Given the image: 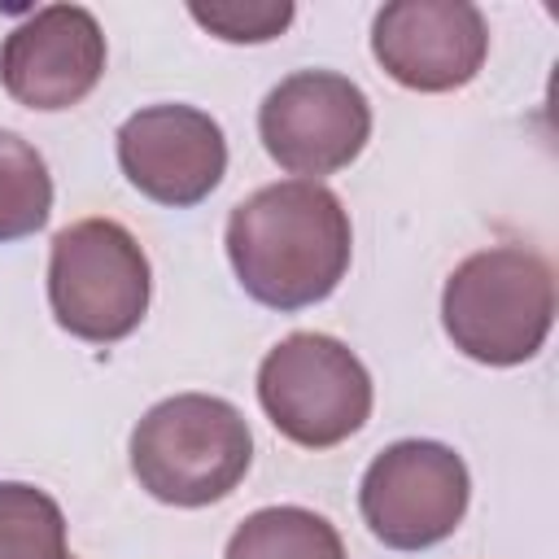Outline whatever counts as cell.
Segmentation results:
<instances>
[{
  "label": "cell",
  "mask_w": 559,
  "mask_h": 559,
  "mask_svg": "<svg viewBox=\"0 0 559 559\" xmlns=\"http://www.w3.org/2000/svg\"><path fill=\"white\" fill-rule=\"evenodd\" d=\"M258 135L280 170L319 183L367 148L371 100L354 79L336 70H297L262 96Z\"/></svg>",
  "instance_id": "52a82bcc"
},
{
  "label": "cell",
  "mask_w": 559,
  "mask_h": 559,
  "mask_svg": "<svg viewBox=\"0 0 559 559\" xmlns=\"http://www.w3.org/2000/svg\"><path fill=\"white\" fill-rule=\"evenodd\" d=\"M118 166L140 197L188 210L223 183L227 140L197 105H144L118 127Z\"/></svg>",
  "instance_id": "9c48e42d"
},
{
  "label": "cell",
  "mask_w": 559,
  "mask_h": 559,
  "mask_svg": "<svg viewBox=\"0 0 559 559\" xmlns=\"http://www.w3.org/2000/svg\"><path fill=\"white\" fill-rule=\"evenodd\" d=\"M253 463L245 415L214 393H175L131 428V472L166 507H210L227 498Z\"/></svg>",
  "instance_id": "3957f363"
},
{
  "label": "cell",
  "mask_w": 559,
  "mask_h": 559,
  "mask_svg": "<svg viewBox=\"0 0 559 559\" xmlns=\"http://www.w3.org/2000/svg\"><path fill=\"white\" fill-rule=\"evenodd\" d=\"M192 22L205 26L223 44H266L284 35L297 17L288 0H223V4H188Z\"/></svg>",
  "instance_id": "5bb4252c"
},
{
  "label": "cell",
  "mask_w": 559,
  "mask_h": 559,
  "mask_svg": "<svg viewBox=\"0 0 559 559\" xmlns=\"http://www.w3.org/2000/svg\"><path fill=\"white\" fill-rule=\"evenodd\" d=\"M105 74V35L83 4H44L26 13L0 44L4 92L39 114H57L92 96Z\"/></svg>",
  "instance_id": "30bf717a"
},
{
  "label": "cell",
  "mask_w": 559,
  "mask_h": 559,
  "mask_svg": "<svg viewBox=\"0 0 559 559\" xmlns=\"http://www.w3.org/2000/svg\"><path fill=\"white\" fill-rule=\"evenodd\" d=\"M223 245L240 288L258 306L288 314L336 293L349 271L354 231L332 188L280 179L231 210Z\"/></svg>",
  "instance_id": "6da1fadb"
},
{
  "label": "cell",
  "mask_w": 559,
  "mask_h": 559,
  "mask_svg": "<svg viewBox=\"0 0 559 559\" xmlns=\"http://www.w3.org/2000/svg\"><path fill=\"white\" fill-rule=\"evenodd\" d=\"M371 57L411 92H454L480 74L489 26L467 0H389L371 22Z\"/></svg>",
  "instance_id": "ba28073f"
},
{
  "label": "cell",
  "mask_w": 559,
  "mask_h": 559,
  "mask_svg": "<svg viewBox=\"0 0 559 559\" xmlns=\"http://www.w3.org/2000/svg\"><path fill=\"white\" fill-rule=\"evenodd\" d=\"M148 297V258L118 218H79L52 236L48 306L70 336L114 345L144 323Z\"/></svg>",
  "instance_id": "277c9868"
},
{
  "label": "cell",
  "mask_w": 559,
  "mask_h": 559,
  "mask_svg": "<svg viewBox=\"0 0 559 559\" xmlns=\"http://www.w3.org/2000/svg\"><path fill=\"white\" fill-rule=\"evenodd\" d=\"M258 402L280 437L301 450H332L354 437L376 402L362 358L328 332H293L258 367Z\"/></svg>",
  "instance_id": "5b68a950"
},
{
  "label": "cell",
  "mask_w": 559,
  "mask_h": 559,
  "mask_svg": "<svg viewBox=\"0 0 559 559\" xmlns=\"http://www.w3.org/2000/svg\"><path fill=\"white\" fill-rule=\"evenodd\" d=\"M0 559H74L52 493L26 480H0Z\"/></svg>",
  "instance_id": "4fadbf2b"
},
{
  "label": "cell",
  "mask_w": 559,
  "mask_h": 559,
  "mask_svg": "<svg viewBox=\"0 0 559 559\" xmlns=\"http://www.w3.org/2000/svg\"><path fill=\"white\" fill-rule=\"evenodd\" d=\"M555 323V271L537 249L489 245L463 258L441 288V328L485 367L528 362Z\"/></svg>",
  "instance_id": "7a4b0ae2"
},
{
  "label": "cell",
  "mask_w": 559,
  "mask_h": 559,
  "mask_svg": "<svg viewBox=\"0 0 559 559\" xmlns=\"http://www.w3.org/2000/svg\"><path fill=\"white\" fill-rule=\"evenodd\" d=\"M223 559H345V542L310 507H262L236 524Z\"/></svg>",
  "instance_id": "8fae6325"
},
{
  "label": "cell",
  "mask_w": 559,
  "mask_h": 559,
  "mask_svg": "<svg viewBox=\"0 0 559 559\" xmlns=\"http://www.w3.org/2000/svg\"><path fill=\"white\" fill-rule=\"evenodd\" d=\"M52 214V175L31 140L0 131V245L35 236Z\"/></svg>",
  "instance_id": "7c38bea8"
},
{
  "label": "cell",
  "mask_w": 559,
  "mask_h": 559,
  "mask_svg": "<svg viewBox=\"0 0 559 559\" xmlns=\"http://www.w3.org/2000/svg\"><path fill=\"white\" fill-rule=\"evenodd\" d=\"M472 502L463 454L441 441L406 437L380 450L358 485V511L376 542L389 550H428L445 542Z\"/></svg>",
  "instance_id": "8992f818"
}]
</instances>
